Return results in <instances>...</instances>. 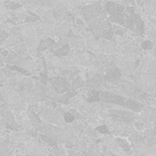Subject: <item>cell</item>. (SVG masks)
Here are the masks:
<instances>
[{
	"mask_svg": "<svg viewBox=\"0 0 156 156\" xmlns=\"http://www.w3.org/2000/svg\"><path fill=\"white\" fill-rule=\"evenodd\" d=\"M51 83H52L54 89H56V90L58 91L59 93L64 92L68 89V87H69L68 83L64 80H62V79H53Z\"/></svg>",
	"mask_w": 156,
	"mask_h": 156,
	"instance_id": "1",
	"label": "cell"
},
{
	"mask_svg": "<svg viewBox=\"0 0 156 156\" xmlns=\"http://www.w3.org/2000/svg\"><path fill=\"white\" fill-rule=\"evenodd\" d=\"M53 44V40L50 38V37H45L42 42L40 43V47H39V50H43V49H46L49 47H51Z\"/></svg>",
	"mask_w": 156,
	"mask_h": 156,
	"instance_id": "2",
	"label": "cell"
}]
</instances>
